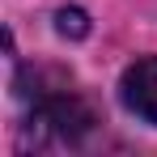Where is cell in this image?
Masks as SVG:
<instances>
[{
    "label": "cell",
    "mask_w": 157,
    "mask_h": 157,
    "mask_svg": "<svg viewBox=\"0 0 157 157\" xmlns=\"http://www.w3.org/2000/svg\"><path fill=\"white\" fill-rule=\"evenodd\" d=\"M55 30H59V34H72V38H85V34H89V21H85L81 9H59V13H55Z\"/></svg>",
    "instance_id": "3957f363"
},
{
    "label": "cell",
    "mask_w": 157,
    "mask_h": 157,
    "mask_svg": "<svg viewBox=\"0 0 157 157\" xmlns=\"http://www.w3.org/2000/svg\"><path fill=\"white\" fill-rule=\"evenodd\" d=\"M94 128V110L77 94H38L30 106V144L51 149V144H77Z\"/></svg>",
    "instance_id": "6da1fadb"
},
{
    "label": "cell",
    "mask_w": 157,
    "mask_h": 157,
    "mask_svg": "<svg viewBox=\"0 0 157 157\" xmlns=\"http://www.w3.org/2000/svg\"><path fill=\"white\" fill-rule=\"evenodd\" d=\"M119 98H123V106L136 119H144V123L157 128V55H144V59H136V64L123 68Z\"/></svg>",
    "instance_id": "7a4b0ae2"
}]
</instances>
